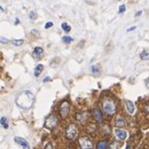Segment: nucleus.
<instances>
[{
	"instance_id": "15",
	"label": "nucleus",
	"mask_w": 149,
	"mask_h": 149,
	"mask_svg": "<svg viewBox=\"0 0 149 149\" xmlns=\"http://www.w3.org/2000/svg\"><path fill=\"white\" fill-rule=\"evenodd\" d=\"M76 119L80 122H85L87 119V115L86 114H77L76 115Z\"/></svg>"
},
{
	"instance_id": "12",
	"label": "nucleus",
	"mask_w": 149,
	"mask_h": 149,
	"mask_svg": "<svg viewBox=\"0 0 149 149\" xmlns=\"http://www.w3.org/2000/svg\"><path fill=\"white\" fill-rule=\"evenodd\" d=\"M115 125L117 127H123L125 126V120L123 119V118L119 117L116 119V122H115Z\"/></svg>"
},
{
	"instance_id": "19",
	"label": "nucleus",
	"mask_w": 149,
	"mask_h": 149,
	"mask_svg": "<svg viewBox=\"0 0 149 149\" xmlns=\"http://www.w3.org/2000/svg\"><path fill=\"white\" fill-rule=\"evenodd\" d=\"M12 43L14 45H16V46H20V45L23 44V40H22V39H18V40H13Z\"/></svg>"
},
{
	"instance_id": "14",
	"label": "nucleus",
	"mask_w": 149,
	"mask_h": 149,
	"mask_svg": "<svg viewBox=\"0 0 149 149\" xmlns=\"http://www.w3.org/2000/svg\"><path fill=\"white\" fill-rule=\"evenodd\" d=\"M107 142L105 141H100L98 142V144H97V149H107Z\"/></svg>"
},
{
	"instance_id": "9",
	"label": "nucleus",
	"mask_w": 149,
	"mask_h": 149,
	"mask_svg": "<svg viewBox=\"0 0 149 149\" xmlns=\"http://www.w3.org/2000/svg\"><path fill=\"white\" fill-rule=\"evenodd\" d=\"M115 132H116V136L118 137V139L120 140H124L125 138H126L127 134L125 130H123V129H115Z\"/></svg>"
},
{
	"instance_id": "5",
	"label": "nucleus",
	"mask_w": 149,
	"mask_h": 149,
	"mask_svg": "<svg viewBox=\"0 0 149 149\" xmlns=\"http://www.w3.org/2000/svg\"><path fill=\"white\" fill-rule=\"evenodd\" d=\"M57 118L55 117L54 115H50L49 117L46 119V122H45V126L48 129H53L55 126L57 125Z\"/></svg>"
},
{
	"instance_id": "25",
	"label": "nucleus",
	"mask_w": 149,
	"mask_h": 149,
	"mask_svg": "<svg viewBox=\"0 0 149 149\" xmlns=\"http://www.w3.org/2000/svg\"><path fill=\"white\" fill-rule=\"evenodd\" d=\"M29 18H30V19H35V18H36L35 12H29Z\"/></svg>"
},
{
	"instance_id": "22",
	"label": "nucleus",
	"mask_w": 149,
	"mask_h": 149,
	"mask_svg": "<svg viewBox=\"0 0 149 149\" xmlns=\"http://www.w3.org/2000/svg\"><path fill=\"white\" fill-rule=\"evenodd\" d=\"M109 149H119V145H118V143H112L111 144V146H109Z\"/></svg>"
},
{
	"instance_id": "26",
	"label": "nucleus",
	"mask_w": 149,
	"mask_h": 149,
	"mask_svg": "<svg viewBox=\"0 0 149 149\" xmlns=\"http://www.w3.org/2000/svg\"><path fill=\"white\" fill-rule=\"evenodd\" d=\"M44 149H53V147H52V145L50 144V143H48L46 146H45V148Z\"/></svg>"
},
{
	"instance_id": "2",
	"label": "nucleus",
	"mask_w": 149,
	"mask_h": 149,
	"mask_svg": "<svg viewBox=\"0 0 149 149\" xmlns=\"http://www.w3.org/2000/svg\"><path fill=\"white\" fill-rule=\"evenodd\" d=\"M102 109L109 116H113L116 113L117 107H116L114 100H112L111 98H104L102 101Z\"/></svg>"
},
{
	"instance_id": "10",
	"label": "nucleus",
	"mask_w": 149,
	"mask_h": 149,
	"mask_svg": "<svg viewBox=\"0 0 149 149\" xmlns=\"http://www.w3.org/2000/svg\"><path fill=\"white\" fill-rule=\"evenodd\" d=\"M43 53H44V50H43L42 47H35L32 54H33V56H35L36 58H39V57L42 56Z\"/></svg>"
},
{
	"instance_id": "16",
	"label": "nucleus",
	"mask_w": 149,
	"mask_h": 149,
	"mask_svg": "<svg viewBox=\"0 0 149 149\" xmlns=\"http://www.w3.org/2000/svg\"><path fill=\"white\" fill-rule=\"evenodd\" d=\"M62 28H63V29H64L66 32H69L70 30H71V27H70V25L68 24V23H66V22L62 23Z\"/></svg>"
},
{
	"instance_id": "13",
	"label": "nucleus",
	"mask_w": 149,
	"mask_h": 149,
	"mask_svg": "<svg viewBox=\"0 0 149 149\" xmlns=\"http://www.w3.org/2000/svg\"><path fill=\"white\" fill-rule=\"evenodd\" d=\"M43 69H44V66H43L42 64L38 65L37 67L35 68V76H39V75H40V73L43 71Z\"/></svg>"
},
{
	"instance_id": "7",
	"label": "nucleus",
	"mask_w": 149,
	"mask_h": 149,
	"mask_svg": "<svg viewBox=\"0 0 149 149\" xmlns=\"http://www.w3.org/2000/svg\"><path fill=\"white\" fill-rule=\"evenodd\" d=\"M15 142L16 143H18V144L20 145V146H22L23 148L25 149H29V144L27 143V141L24 139H22V138H19V137H15Z\"/></svg>"
},
{
	"instance_id": "1",
	"label": "nucleus",
	"mask_w": 149,
	"mask_h": 149,
	"mask_svg": "<svg viewBox=\"0 0 149 149\" xmlns=\"http://www.w3.org/2000/svg\"><path fill=\"white\" fill-rule=\"evenodd\" d=\"M33 101H35V96L31 92L29 91H24V92L21 93L19 96L17 97L16 99V103L19 107L23 109H28L32 107L33 104Z\"/></svg>"
},
{
	"instance_id": "18",
	"label": "nucleus",
	"mask_w": 149,
	"mask_h": 149,
	"mask_svg": "<svg viewBox=\"0 0 149 149\" xmlns=\"http://www.w3.org/2000/svg\"><path fill=\"white\" fill-rule=\"evenodd\" d=\"M140 57H141V60H148L149 58V52L147 51H143V52L140 54Z\"/></svg>"
},
{
	"instance_id": "11",
	"label": "nucleus",
	"mask_w": 149,
	"mask_h": 149,
	"mask_svg": "<svg viewBox=\"0 0 149 149\" xmlns=\"http://www.w3.org/2000/svg\"><path fill=\"white\" fill-rule=\"evenodd\" d=\"M125 104H126V109H127V112L129 114H132L134 112V103L132 101H129V100H125Z\"/></svg>"
},
{
	"instance_id": "3",
	"label": "nucleus",
	"mask_w": 149,
	"mask_h": 149,
	"mask_svg": "<svg viewBox=\"0 0 149 149\" xmlns=\"http://www.w3.org/2000/svg\"><path fill=\"white\" fill-rule=\"evenodd\" d=\"M77 127L75 124H70L69 126L66 128V137L69 140H74L77 136Z\"/></svg>"
},
{
	"instance_id": "4",
	"label": "nucleus",
	"mask_w": 149,
	"mask_h": 149,
	"mask_svg": "<svg viewBox=\"0 0 149 149\" xmlns=\"http://www.w3.org/2000/svg\"><path fill=\"white\" fill-rule=\"evenodd\" d=\"M79 146L81 149H92L93 148V142L89 137H81L78 140Z\"/></svg>"
},
{
	"instance_id": "20",
	"label": "nucleus",
	"mask_w": 149,
	"mask_h": 149,
	"mask_svg": "<svg viewBox=\"0 0 149 149\" xmlns=\"http://www.w3.org/2000/svg\"><path fill=\"white\" fill-rule=\"evenodd\" d=\"M63 41H64L65 43H68V44H69V43L72 42L73 39L71 37H64V38H63Z\"/></svg>"
},
{
	"instance_id": "29",
	"label": "nucleus",
	"mask_w": 149,
	"mask_h": 149,
	"mask_svg": "<svg viewBox=\"0 0 149 149\" xmlns=\"http://www.w3.org/2000/svg\"><path fill=\"white\" fill-rule=\"evenodd\" d=\"M136 28H137V27H136V26H132V27H129L128 29H127V31H132V30H134V29H136Z\"/></svg>"
},
{
	"instance_id": "27",
	"label": "nucleus",
	"mask_w": 149,
	"mask_h": 149,
	"mask_svg": "<svg viewBox=\"0 0 149 149\" xmlns=\"http://www.w3.org/2000/svg\"><path fill=\"white\" fill-rule=\"evenodd\" d=\"M50 79H51V78H50L49 76H46V77H45V78H44V79H43V81H44V82H48Z\"/></svg>"
},
{
	"instance_id": "28",
	"label": "nucleus",
	"mask_w": 149,
	"mask_h": 149,
	"mask_svg": "<svg viewBox=\"0 0 149 149\" xmlns=\"http://www.w3.org/2000/svg\"><path fill=\"white\" fill-rule=\"evenodd\" d=\"M8 39H5V38H1V43H8Z\"/></svg>"
},
{
	"instance_id": "21",
	"label": "nucleus",
	"mask_w": 149,
	"mask_h": 149,
	"mask_svg": "<svg viewBox=\"0 0 149 149\" xmlns=\"http://www.w3.org/2000/svg\"><path fill=\"white\" fill-rule=\"evenodd\" d=\"M91 70H92L93 73H98V72H99V68L97 67V66H95V65H93L92 67H91Z\"/></svg>"
},
{
	"instance_id": "30",
	"label": "nucleus",
	"mask_w": 149,
	"mask_h": 149,
	"mask_svg": "<svg viewBox=\"0 0 149 149\" xmlns=\"http://www.w3.org/2000/svg\"><path fill=\"white\" fill-rule=\"evenodd\" d=\"M142 15V10H140V12H137V14H136V16L137 17H139V16H141Z\"/></svg>"
},
{
	"instance_id": "23",
	"label": "nucleus",
	"mask_w": 149,
	"mask_h": 149,
	"mask_svg": "<svg viewBox=\"0 0 149 149\" xmlns=\"http://www.w3.org/2000/svg\"><path fill=\"white\" fill-rule=\"evenodd\" d=\"M125 10H126V8H125L124 4H122V5H120V6H119V13H120V14H121V13H124Z\"/></svg>"
},
{
	"instance_id": "8",
	"label": "nucleus",
	"mask_w": 149,
	"mask_h": 149,
	"mask_svg": "<svg viewBox=\"0 0 149 149\" xmlns=\"http://www.w3.org/2000/svg\"><path fill=\"white\" fill-rule=\"evenodd\" d=\"M93 117H94L95 121L100 123L102 121V114H101V111L99 109H93Z\"/></svg>"
},
{
	"instance_id": "24",
	"label": "nucleus",
	"mask_w": 149,
	"mask_h": 149,
	"mask_svg": "<svg viewBox=\"0 0 149 149\" xmlns=\"http://www.w3.org/2000/svg\"><path fill=\"white\" fill-rule=\"evenodd\" d=\"M52 25H53V23H52V22H47V23H46V24H45V28L47 29V28L52 27Z\"/></svg>"
},
{
	"instance_id": "6",
	"label": "nucleus",
	"mask_w": 149,
	"mask_h": 149,
	"mask_svg": "<svg viewBox=\"0 0 149 149\" xmlns=\"http://www.w3.org/2000/svg\"><path fill=\"white\" fill-rule=\"evenodd\" d=\"M69 111H70V104L68 101H63L61 103V107H60V114L62 117H66L68 114H69Z\"/></svg>"
},
{
	"instance_id": "32",
	"label": "nucleus",
	"mask_w": 149,
	"mask_h": 149,
	"mask_svg": "<svg viewBox=\"0 0 149 149\" xmlns=\"http://www.w3.org/2000/svg\"><path fill=\"white\" fill-rule=\"evenodd\" d=\"M146 87H147V88H148V89H149V78H148V79L146 80Z\"/></svg>"
},
{
	"instance_id": "17",
	"label": "nucleus",
	"mask_w": 149,
	"mask_h": 149,
	"mask_svg": "<svg viewBox=\"0 0 149 149\" xmlns=\"http://www.w3.org/2000/svg\"><path fill=\"white\" fill-rule=\"evenodd\" d=\"M1 125H2L3 128H5V129L8 128V120H6V118H4V117L1 118Z\"/></svg>"
},
{
	"instance_id": "31",
	"label": "nucleus",
	"mask_w": 149,
	"mask_h": 149,
	"mask_svg": "<svg viewBox=\"0 0 149 149\" xmlns=\"http://www.w3.org/2000/svg\"><path fill=\"white\" fill-rule=\"evenodd\" d=\"M145 111H146V112L149 114V105H147V107H145Z\"/></svg>"
}]
</instances>
